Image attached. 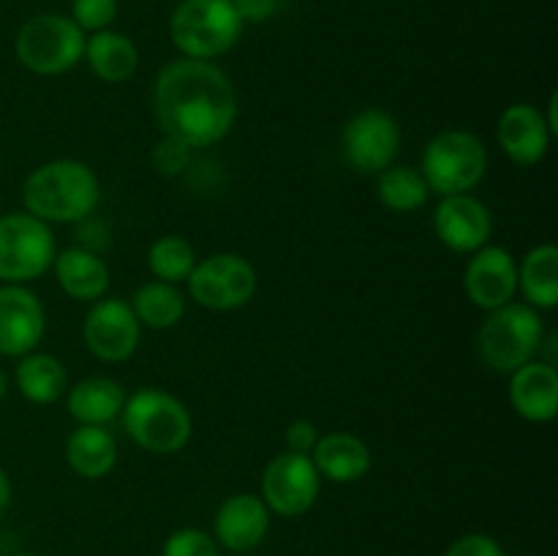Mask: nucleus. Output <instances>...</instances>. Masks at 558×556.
<instances>
[{
    "mask_svg": "<svg viewBox=\"0 0 558 556\" xmlns=\"http://www.w3.org/2000/svg\"><path fill=\"white\" fill-rule=\"evenodd\" d=\"M153 112L167 140L189 150L213 147L238 120V90L213 60L180 58L163 65L153 85Z\"/></svg>",
    "mask_w": 558,
    "mask_h": 556,
    "instance_id": "nucleus-1",
    "label": "nucleus"
},
{
    "mask_svg": "<svg viewBox=\"0 0 558 556\" xmlns=\"http://www.w3.org/2000/svg\"><path fill=\"white\" fill-rule=\"evenodd\" d=\"M101 202V180L76 158H52L22 183V205L44 223H82Z\"/></svg>",
    "mask_w": 558,
    "mask_h": 556,
    "instance_id": "nucleus-2",
    "label": "nucleus"
},
{
    "mask_svg": "<svg viewBox=\"0 0 558 556\" xmlns=\"http://www.w3.org/2000/svg\"><path fill=\"white\" fill-rule=\"evenodd\" d=\"M123 431L136 447L156 456H172L191 442L194 434V418L189 407L178 396L158 387H142V390L125 396Z\"/></svg>",
    "mask_w": 558,
    "mask_h": 556,
    "instance_id": "nucleus-3",
    "label": "nucleus"
},
{
    "mask_svg": "<svg viewBox=\"0 0 558 556\" xmlns=\"http://www.w3.org/2000/svg\"><path fill=\"white\" fill-rule=\"evenodd\" d=\"M545 325L537 309L529 303H507L488 311L477 333V354L485 368L512 374L543 352Z\"/></svg>",
    "mask_w": 558,
    "mask_h": 556,
    "instance_id": "nucleus-4",
    "label": "nucleus"
},
{
    "mask_svg": "<svg viewBox=\"0 0 558 556\" xmlns=\"http://www.w3.org/2000/svg\"><path fill=\"white\" fill-rule=\"evenodd\" d=\"M234 0H180L169 16L174 47L191 60H216L243 36Z\"/></svg>",
    "mask_w": 558,
    "mask_h": 556,
    "instance_id": "nucleus-5",
    "label": "nucleus"
},
{
    "mask_svg": "<svg viewBox=\"0 0 558 556\" xmlns=\"http://www.w3.org/2000/svg\"><path fill=\"white\" fill-rule=\"evenodd\" d=\"M420 172L430 194H472L488 172V147L466 129H445L425 145Z\"/></svg>",
    "mask_w": 558,
    "mask_h": 556,
    "instance_id": "nucleus-6",
    "label": "nucleus"
},
{
    "mask_svg": "<svg viewBox=\"0 0 558 556\" xmlns=\"http://www.w3.org/2000/svg\"><path fill=\"white\" fill-rule=\"evenodd\" d=\"M85 38L87 33H82L71 16L36 14L16 33L14 52L31 74L58 76L80 63Z\"/></svg>",
    "mask_w": 558,
    "mask_h": 556,
    "instance_id": "nucleus-7",
    "label": "nucleus"
},
{
    "mask_svg": "<svg viewBox=\"0 0 558 556\" xmlns=\"http://www.w3.org/2000/svg\"><path fill=\"white\" fill-rule=\"evenodd\" d=\"M58 243L49 223L27 210L0 216V283H31L52 270Z\"/></svg>",
    "mask_w": 558,
    "mask_h": 556,
    "instance_id": "nucleus-8",
    "label": "nucleus"
},
{
    "mask_svg": "<svg viewBox=\"0 0 558 556\" xmlns=\"http://www.w3.org/2000/svg\"><path fill=\"white\" fill-rule=\"evenodd\" d=\"M189 281V294L196 305L210 311H238L254 300L259 276L245 256L218 251L196 262Z\"/></svg>",
    "mask_w": 558,
    "mask_h": 556,
    "instance_id": "nucleus-9",
    "label": "nucleus"
},
{
    "mask_svg": "<svg viewBox=\"0 0 558 556\" xmlns=\"http://www.w3.org/2000/svg\"><path fill=\"white\" fill-rule=\"evenodd\" d=\"M401 142V123L379 107L360 109L347 120L341 134L343 158L349 167L360 174H374V178L396 164Z\"/></svg>",
    "mask_w": 558,
    "mask_h": 556,
    "instance_id": "nucleus-10",
    "label": "nucleus"
},
{
    "mask_svg": "<svg viewBox=\"0 0 558 556\" xmlns=\"http://www.w3.org/2000/svg\"><path fill=\"white\" fill-rule=\"evenodd\" d=\"M322 478L311 456L278 452L262 472V501L281 518H300L319 501Z\"/></svg>",
    "mask_w": 558,
    "mask_h": 556,
    "instance_id": "nucleus-11",
    "label": "nucleus"
},
{
    "mask_svg": "<svg viewBox=\"0 0 558 556\" xmlns=\"http://www.w3.org/2000/svg\"><path fill=\"white\" fill-rule=\"evenodd\" d=\"M82 338L90 354L101 363H123L140 349L142 325L131 303L120 298H101L90 305L82 325Z\"/></svg>",
    "mask_w": 558,
    "mask_h": 556,
    "instance_id": "nucleus-12",
    "label": "nucleus"
},
{
    "mask_svg": "<svg viewBox=\"0 0 558 556\" xmlns=\"http://www.w3.org/2000/svg\"><path fill=\"white\" fill-rule=\"evenodd\" d=\"M47 333V311L27 283H0V354L25 358Z\"/></svg>",
    "mask_w": 558,
    "mask_h": 556,
    "instance_id": "nucleus-13",
    "label": "nucleus"
},
{
    "mask_svg": "<svg viewBox=\"0 0 558 556\" xmlns=\"http://www.w3.org/2000/svg\"><path fill=\"white\" fill-rule=\"evenodd\" d=\"M463 292L477 309L494 311L512 303L518 294V259L505 245H483L463 270Z\"/></svg>",
    "mask_w": 558,
    "mask_h": 556,
    "instance_id": "nucleus-14",
    "label": "nucleus"
},
{
    "mask_svg": "<svg viewBox=\"0 0 558 556\" xmlns=\"http://www.w3.org/2000/svg\"><path fill=\"white\" fill-rule=\"evenodd\" d=\"M436 238L456 254H474L494 234V213L474 194L441 196L434 210Z\"/></svg>",
    "mask_w": 558,
    "mask_h": 556,
    "instance_id": "nucleus-15",
    "label": "nucleus"
},
{
    "mask_svg": "<svg viewBox=\"0 0 558 556\" xmlns=\"http://www.w3.org/2000/svg\"><path fill=\"white\" fill-rule=\"evenodd\" d=\"M272 512L256 494H232L218 505L213 518V537L234 554H245L265 543Z\"/></svg>",
    "mask_w": 558,
    "mask_h": 556,
    "instance_id": "nucleus-16",
    "label": "nucleus"
},
{
    "mask_svg": "<svg viewBox=\"0 0 558 556\" xmlns=\"http://www.w3.org/2000/svg\"><path fill=\"white\" fill-rule=\"evenodd\" d=\"M550 131L548 120L534 104H512L499 114L496 123V142L501 153L518 167H534L548 156Z\"/></svg>",
    "mask_w": 558,
    "mask_h": 556,
    "instance_id": "nucleus-17",
    "label": "nucleus"
},
{
    "mask_svg": "<svg viewBox=\"0 0 558 556\" xmlns=\"http://www.w3.org/2000/svg\"><path fill=\"white\" fill-rule=\"evenodd\" d=\"M510 407L529 423H550L558 414V371L545 360H532L510 374Z\"/></svg>",
    "mask_w": 558,
    "mask_h": 556,
    "instance_id": "nucleus-18",
    "label": "nucleus"
},
{
    "mask_svg": "<svg viewBox=\"0 0 558 556\" xmlns=\"http://www.w3.org/2000/svg\"><path fill=\"white\" fill-rule=\"evenodd\" d=\"M311 461L322 480L349 485L371 472L374 456L363 436L352 434V431H330V434L319 436L314 452H311Z\"/></svg>",
    "mask_w": 558,
    "mask_h": 556,
    "instance_id": "nucleus-19",
    "label": "nucleus"
},
{
    "mask_svg": "<svg viewBox=\"0 0 558 556\" xmlns=\"http://www.w3.org/2000/svg\"><path fill=\"white\" fill-rule=\"evenodd\" d=\"M52 270L60 289L80 303H96V300L107 298L109 283H112L104 256L82 249V245L60 251L52 262Z\"/></svg>",
    "mask_w": 558,
    "mask_h": 556,
    "instance_id": "nucleus-20",
    "label": "nucleus"
},
{
    "mask_svg": "<svg viewBox=\"0 0 558 556\" xmlns=\"http://www.w3.org/2000/svg\"><path fill=\"white\" fill-rule=\"evenodd\" d=\"M125 390L112 376H85L65 390V407L76 425H109L120 418Z\"/></svg>",
    "mask_w": 558,
    "mask_h": 556,
    "instance_id": "nucleus-21",
    "label": "nucleus"
},
{
    "mask_svg": "<svg viewBox=\"0 0 558 556\" xmlns=\"http://www.w3.org/2000/svg\"><path fill=\"white\" fill-rule=\"evenodd\" d=\"M118 439L107 425H76L65 439V461L82 480H104L118 467Z\"/></svg>",
    "mask_w": 558,
    "mask_h": 556,
    "instance_id": "nucleus-22",
    "label": "nucleus"
},
{
    "mask_svg": "<svg viewBox=\"0 0 558 556\" xmlns=\"http://www.w3.org/2000/svg\"><path fill=\"white\" fill-rule=\"evenodd\" d=\"M82 60L96 80L107 82V85H120V82H129L140 69V49L125 33L109 27V31L90 33L85 38Z\"/></svg>",
    "mask_w": 558,
    "mask_h": 556,
    "instance_id": "nucleus-23",
    "label": "nucleus"
},
{
    "mask_svg": "<svg viewBox=\"0 0 558 556\" xmlns=\"http://www.w3.org/2000/svg\"><path fill=\"white\" fill-rule=\"evenodd\" d=\"M14 385L22 392V398L38 407L54 403L69 390V371L54 354L49 352H31L20 358L14 368Z\"/></svg>",
    "mask_w": 558,
    "mask_h": 556,
    "instance_id": "nucleus-24",
    "label": "nucleus"
},
{
    "mask_svg": "<svg viewBox=\"0 0 558 556\" xmlns=\"http://www.w3.org/2000/svg\"><path fill=\"white\" fill-rule=\"evenodd\" d=\"M518 292L537 311H554L558 305V249L539 243L518 262Z\"/></svg>",
    "mask_w": 558,
    "mask_h": 556,
    "instance_id": "nucleus-25",
    "label": "nucleus"
},
{
    "mask_svg": "<svg viewBox=\"0 0 558 556\" xmlns=\"http://www.w3.org/2000/svg\"><path fill=\"white\" fill-rule=\"evenodd\" d=\"M136 319L150 330H172L185 316V294L174 283L147 281L131 298Z\"/></svg>",
    "mask_w": 558,
    "mask_h": 556,
    "instance_id": "nucleus-26",
    "label": "nucleus"
},
{
    "mask_svg": "<svg viewBox=\"0 0 558 556\" xmlns=\"http://www.w3.org/2000/svg\"><path fill=\"white\" fill-rule=\"evenodd\" d=\"M376 196L392 213H414L428 202L430 189L423 172L407 164H392L376 174Z\"/></svg>",
    "mask_w": 558,
    "mask_h": 556,
    "instance_id": "nucleus-27",
    "label": "nucleus"
},
{
    "mask_svg": "<svg viewBox=\"0 0 558 556\" xmlns=\"http://www.w3.org/2000/svg\"><path fill=\"white\" fill-rule=\"evenodd\" d=\"M194 265V245L185 238H180V234H161L147 249V267L156 276V281H167L178 287V283H183L191 276Z\"/></svg>",
    "mask_w": 558,
    "mask_h": 556,
    "instance_id": "nucleus-28",
    "label": "nucleus"
},
{
    "mask_svg": "<svg viewBox=\"0 0 558 556\" xmlns=\"http://www.w3.org/2000/svg\"><path fill=\"white\" fill-rule=\"evenodd\" d=\"M120 14V0H71V20L82 33L109 31Z\"/></svg>",
    "mask_w": 558,
    "mask_h": 556,
    "instance_id": "nucleus-29",
    "label": "nucleus"
},
{
    "mask_svg": "<svg viewBox=\"0 0 558 556\" xmlns=\"http://www.w3.org/2000/svg\"><path fill=\"white\" fill-rule=\"evenodd\" d=\"M161 556H218V543L205 529L183 527L163 540Z\"/></svg>",
    "mask_w": 558,
    "mask_h": 556,
    "instance_id": "nucleus-30",
    "label": "nucleus"
},
{
    "mask_svg": "<svg viewBox=\"0 0 558 556\" xmlns=\"http://www.w3.org/2000/svg\"><path fill=\"white\" fill-rule=\"evenodd\" d=\"M441 556H507L496 537L485 532H469L458 537Z\"/></svg>",
    "mask_w": 558,
    "mask_h": 556,
    "instance_id": "nucleus-31",
    "label": "nucleus"
},
{
    "mask_svg": "<svg viewBox=\"0 0 558 556\" xmlns=\"http://www.w3.org/2000/svg\"><path fill=\"white\" fill-rule=\"evenodd\" d=\"M191 161V150L185 145H180V142L174 140H167L163 136L161 142L156 145V150H153V164H156V169L161 174H180L185 167H189Z\"/></svg>",
    "mask_w": 558,
    "mask_h": 556,
    "instance_id": "nucleus-32",
    "label": "nucleus"
},
{
    "mask_svg": "<svg viewBox=\"0 0 558 556\" xmlns=\"http://www.w3.org/2000/svg\"><path fill=\"white\" fill-rule=\"evenodd\" d=\"M319 428H316L311 420L300 418V420H292V423L287 425V434H283V439H287V450L289 452H300V456H311L316 447V442H319Z\"/></svg>",
    "mask_w": 558,
    "mask_h": 556,
    "instance_id": "nucleus-33",
    "label": "nucleus"
},
{
    "mask_svg": "<svg viewBox=\"0 0 558 556\" xmlns=\"http://www.w3.org/2000/svg\"><path fill=\"white\" fill-rule=\"evenodd\" d=\"M234 9H238L243 25L245 22H267L281 9V0H234Z\"/></svg>",
    "mask_w": 558,
    "mask_h": 556,
    "instance_id": "nucleus-34",
    "label": "nucleus"
},
{
    "mask_svg": "<svg viewBox=\"0 0 558 556\" xmlns=\"http://www.w3.org/2000/svg\"><path fill=\"white\" fill-rule=\"evenodd\" d=\"M11 501H14V485H11L9 472H5V469L0 467V521H3V518L9 516Z\"/></svg>",
    "mask_w": 558,
    "mask_h": 556,
    "instance_id": "nucleus-35",
    "label": "nucleus"
},
{
    "mask_svg": "<svg viewBox=\"0 0 558 556\" xmlns=\"http://www.w3.org/2000/svg\"><path fill=\"white\" fill-rule=\"evenodd\" d=\"M9 390H11V379H9V374H5V371L0 368V401H3V398L9 396Z\"/></svg>",
    "mask_w": 558,
    "mask_h": 556,
    "instance_id": "nucleus-36",
    "label": "nucleus"
},
{
    "mask_svg": "<svg viewBox=\"0 0 558 556\" xmlns=\"http://www.w3.org/2000/svg\"><path fill=\"white\" fill-rule=\"evenodd\" d=\"M14 556H36V554H14Z\"/></svg>",
    "mask_w": 558,
    "mask_h": 556,
    "instance_id": "nucleus-37",
    "label": "nucleus"
}]
</instances>
